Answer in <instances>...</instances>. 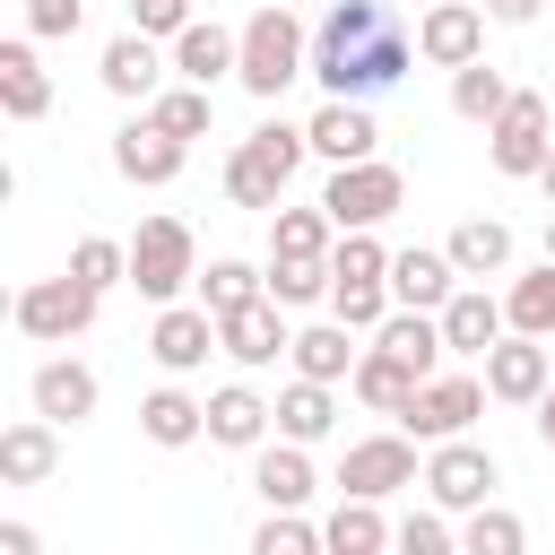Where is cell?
<instances>
[{"label": "cell", "mask_w": 555, "mask_h": 555, "mask_svg": "<svg viewBox=\"0 0 555 555\" xmlns=\"http://www.w3.org/2000/svg\"><path fill=\"white\" fill-rule=\"evenodd\" d=\"M408 61H416V35H408L382 0H330V17H321V35H312V78H321V95L364 104V95L399 87Z\"/></svg>", "instance_id": "6da1fadb"}, {"label": "cell", "mask_w": 555, "mask_h": 555, "mask_svg": "<svg viewBox=\"0 0 555 555\" xmlns=\"http://www.w3.org/2000/svg\"><path fill=\"white\" fill-rule=\"evenodd\" d=\"M260 104H278L295 78H312V35L295 26V9L286 0H269V9H251L243 17V69H234Z\"/></svg>", "instance_id": "7a4b0ae2"}, {"label": "cell", "mask_w": 555, "mask_h": 555, "mask_svg": "<svg viewBox=\"0 0 555 555\" xmlns=\"http://www.w3.org/2000/svg\"><path fill=\"white\" fill-rule=\"evenodd\" d=\"M321 208H330V225H338V234H373L382 217H399V208H408V173H399V165H382V156H364V165H330Z\"/></svg>", "instance_id": "3957f363"}, {"label": "cell", "mask_w": 555, "mask_h": 555, "mask_svg": "<svg viewBox=\"0 0 555 555\" xmlns=\"http://www.w3.org/2000/svg\"><path fill=\"white\" fill-rule=\"evenodd\" d=\"M130 286L147 304H182V286H199V243L182 217H139L130 234Z\"/></svg>", "instance_id": "277c9868"}, {"label": "cell", "mask_w": 555, "mask_h": 555, "mask_svg": "<svg viewBox=\"0 0 555 555\" xmlns=\"http://www.w3.org/2000/svg\"><path fill=\"white\" fill-rule=\"evenodd\" d=\"M486 399H494V390H486V373H434V382H425L390 425H399L408 442H460V434L486 416Z\"/></svg>", "instance_id": "5b68a950"}, {"label": "cell", "mask_w": 555, "mask_h": 555, "mask_svg": "<svg viewBox=\"0 0 555 555\" xmlns=\"http://www.w3.org/2000/svg\"><path fill=\"white\" fill-rule=\"evenodd\" d=\"M486 156H494L503 182H538V173H546V156H555V121H546V95H538V87H512L503 121L486 130Z\"/></svg>", "instance_id": "8992f818"}, {"label": "cell", "mask_w": 555, "mask_h": 555, "mask_svg": "<svg viewBox=\"0 0 555 555\" xmlns=\"http://www.w3.org/2000/svg\"><path fill=\"white\" fill-rule=\"evenodd\" d=\"M95 286H78L69 269L61 278H35V286H17V304H9V321L26 330V338H43V347H69L78 330H95Z\"/></svg>", "instance_id": "52a82bcc"}, {"label": "cell", "mask_w": 555, "mask_h": 555, "mask_svg": "<svg viewBox=\"0 0 555 555\" xmlns=\"http://www.w3.org/2000/svg\"><path fill=\"white\" fill-rule=\"evenodd\" d=\"M494 486H503V468H494V451L486 442H434V460H425V494H434V512H486L494 503Z\"/></svg>", "instance_id": "ba28073f"}, {"label": "cell", "mask_w": 555, "mask_h": 555, "mask_svg": "<svg viewBox=\"0 0 555 555\" xmlns=\"http://www.w3.org/2000/svg\"><path fill=\"white\" fill-rule=\"evenodd\" d=\"M399 486H425V468H416V442L390 425V434H364V442H347V460H338V494H364V503H390Z\"/></svg>", "instance_id": "9c48e42d"}, {"label": "cell", "mask_w": 555, "mask_h": 555, "mask_svg": "<svg viewBox=\"0 0 555 555\" xmlns=\"http://www.w3.org/2000/svg\"><path fill=\"white\" fill-rule=\"evenodd\" d=\"M416 61H434V69L486 61V0H434L416 17Z\"/></svg>", "instance_id": "30bf717a"}, {"label": "cell", "mask_w": 555, "mask_h": 555, "mask_svg": "<svg viewBox=\"0 0 555 555\" xmlns=\"http://www.w3.org/2000/svg\"><path fill=\"white\" fill-rule=\"evenodd\" d=\"M546 382H555V347H546V338L503 330V338L486 347V390H494L503 408H538V399H546Z\"/></svg>", "instance_id": "8fae6325"}, {"label": "cell", "mask_w": 555, "mask_h": 555, "mask_svg": "<svg viewBox=\"0 0 555 555\" xmlns=\"http://www.w3.org/2000/svg\"><path fill=\"white\" fill-rule=\"evenodd\" d=\"M182 165H191V139H173V130H156L147 113L113 130V173H121V182H139V191H165V182H173Z\"/></svg>", "instance_id": "7c38bea8"}, {"label": "cell", "mask_w": 555, "mask_h": 555, "mask_svg": "<svg viewBox=\"0 0 555 555\" xmlns=\"http://www.w3.org/2000/svg\"><path fill=\"white\" fill-rule=\"evenodd\" d=\"M147 356H156L173 382H182V373H199L208 356H225V347H217V312H208V304H156Z\"/></svg>", "instance_id": "4fadbf2b"}, {"label": "cell", "mask_w": 555, "mask_h": 555, "mask_svg": "<svg viewBox=\"0 0 555 555\" xmlns=\"http://www.w3.org/2000/svg\"><path fill=\"white\" fill-rule=\"evenodd\" d=\"M217 347L243 364V373H260V364H278V356H295V330H286V304H243V312H217Z\"/></svg>", "instance_id": "5bb4252c"}, {"label": "cell", "mask_w": 555, "mask_h": 555, "mask_svg": "<svg viewBox=\"0 0 555 555\" xmlns=\"http://www.w3.org/2000/svg\"><path fill=\"white\" fill-rule=\"evenodd\" d=\"M26 399H35V416H52V425H87L95 399H104V382H95V364H78V356H43L35 382H26Z\"/></svg>", "instance_id": "9a60e30c"}, {"label": "cell", "mask_w": 555, "mask_h": 555, "mask_svg": "<svg viewBox=\"0 0 555 555\" xmlns=\"http://www.w3.org/2000/svg\"><path fill=\"white\" fill-rule=\"evenodd\" d=\"M234 69H243V26L191 17V26L173 35V78H191V87H217V78H234Z\"/></svg>", "instance_id": "2e32d148"}, {"label": "cell", "mask_w": 555, "mask_h": 555, "mask_svg": "<svg viewBox=\"0 0 555 555\" xmlns=\"http://www.w3.org/2000/svg\"><path fill=\"white\" fill-rule=\"evenodd\" d=\"M95 78H104V95H121V104H156V95H165V52H156V35H139V26L113 35Z\"/></svg>", "instance_id": "e0dca14e"}, {"label": "cell", "mask_w": 555, "mask_h": 555, "mask_svg": "<svg viewBox=\"0 0 555 555\" xmlns=\"http://www.w3.org/2000/svg\"><path fill=\"white\" fill-rule=\"evenodd\" d=\"M269 434H278V399H260L251 382L208 390V442H225V451H260Z\"/></svg>", "instance_id": "ac0fdd59"}, {"label": "cell", "mask_w": 555, "mask_h": 555, "mask_svg": "<svg viewBox=\"0 0 555 555\" xmlns=\"http://www.w3.org/2000/svg\"><path fill=\"white\" fill-rule=\"evenodd\" d=\"M304 139H312V156H330V165H364V156H382L373 113H364V104H347V95H330V104L304 121Z\"/></svg>", "instance_id": "d6986e66"}, {"label": "cell", "mask_w": 555, "mask_h": 555, "mask_svg": "<svg viewBox=\"0 0 555 555\" xmlns=\"http://www.w3.org/2000/svg\"><path fill=\"white\" fill-rule=\"evenodd\" d=\"M451 295H460L451 251H390V304L399 312H442Z\"/></svg>", "instance_id": "ffe728a7"}, {"label": "cell", "mask_w": 555, "mask_h": 555, "mask_svg": "<svg viewBox=\"0 0 555 555\" xmlns=\"http://www.w3.org/2000/svg\"><path fill=\"white\" fill-rule=\"evenodd\" d=\"M312 460H304V442H260L251 451V494L269 503V512H304L312 503Z\"/></svg>", "instance_id": "44dd1931"}, {"label": "cell", "mask_w": 555, "mask_h": 555, "mask_svg": "<svg viewBox=\"0 0 555 555\" xmlns=\"http://www.w3.org/2000/svg\"><path fill=\"white\" fill-rule=\"evenodd\" d=\"M139 434H147L156 451H191V442L208 434V399H191V390H173V382H165V390H147V399H139Z\"/></svg>", "instance_id": "7402d4cb"}, {"label": "cell", "mask_w": 555, "mask_h": 555, "mask_svg": "<svg viewBox=\"0 0 555 555\" xmlns=\"http://www.w3.org/2000/svg\"><path fill=\"white\" fill-rule=\"evenodd\" d=\"M0 113H9V121H43V113H52V78H43V61H35L26 35L0 43Z\"/></svg>", "instance_id": "603a6c76"}, {"label": "cell", "mask_w": 555, "mask_h": 555, "mask_svg": "<svg viewBox=\"0 0 555 555\" xmlns=\"http://www.w3.org/2000/svg\"><path fill=\"white\" fill-rule=\"evenodd\" d=\"M356 364H364V347H356L347 321H312V330H295V373H304V382H356Z\"/></svg>", "instance_id": "cb8c5ba5"}, {"label": "cell", "mask_w": 555, "mask_h": 555, "mask_svg": "<svg viewBox=\"0 0 555 555\" xmlns=\"http://www.w3.org/2000/svg\"><path fill=\"white\" fill-rule=\"evenodd\" d=\"M52 468H61V425L52 416H26V425L0 434V477L9 486H43Z\"/></svg>", "instance_id": "d4e9b609"}, {"label": "cell", "mask_w": 555, "mask_h": 555, "mask_svg": "<svg viewBox=\"0 0 555 555\" xmlns=\"http://www.w3.org/2000/svg\"><path fill=\"white\" fill-rule=\"evenodd\" d=\"M338 251V225H330V208L312 199V208H269V260H330Z\"/></svg>", "instance_id": "484cf974"}, {"label": "cell", "mask_w": 555, "mask_h": 555, "mask_svg": "<svg viewBox=\"0 0 555 555\" xmlns=\"http://www.w3.org/2000/svg\"><path fill=\"white\" fill-rule=\"evenodd\" d=\"M442 251H451L460 278H503V269H512V225H503V217H460Z\"/></svg>", "instance_id": "4316f807"}, {"label": "cell", "mask_w": 555, "mask_h": 555, "mask_svg": "<svg viewBox=\"0 0 555 555\" xmlns=\"http://www.w3.org/2000/svg\"><path fill=\"white\" fill-rule=\"evenodd\" d=\"M503 330H512V321H503V304H494L486 286H460V295L442 304V338H451V356H486Z\"/></svg>", "instance_id": "83f0119b"}, {"label": "cell", "mask_w": 555, "mask_h": 555, "mask_svg": "<svg viewBox=\"0 0 555 555\" xmlns=\"http://www.w3.org/2000/svg\"><path fill=\"white\" fill-rule=\"evenodd\" d=\"M373 347H390L399 364H416L425 382L442 373V356H451V338H442V312H390L382 330H373Z\"/></svg>", "instance_id": "f1b7e54d"}, {"label": "cell", "mask_w": 555, "mask_h": 555, "mask_svg": "<svg viewBox=\"0 0 555 555\" xmlns=\"http://www.w3.org/2000/svg\"><path fill=\"white\" fill-rule=\"evenodd\" d=\"M330 390H338V382H304V373H295V382L278 390V442H304V451H312V442L338 425V399H330Z\"/></svg>", "instance_id": "f546056e"}, {"label": "cell", "mask_w": 555, "mask_h": 555, "mask_svg": "<svg viewBox=\"0 0 555 555\" xmlns=\"http://www.w3.org/2000/svg\"><path fill=\"white\" fill-rule=\"evenodd\" d=\"M390 520H382V503H364V494H338V512L321 520V546L330 555H390Z\"/></svg>", "instance_id": "4dcf8cb0"}, {"label": "cell", "mask_w": 555, "mask_h": 555, "mask_svg": "<svg viewBox=\"0 0 555 555\" xmlns=\"http://www.w3.org/2000/svg\"><path fill=\"white\" fill-rule=\"evenodd\" d=\"M347 390H356L364 408H382V416H399V408H408V399L425 390V373H416V364H399L390 347H364V364H356V382H347Z\"/></svg>", "instance_id": "1f68e13d"}, {"label": "cell", "mask_w": 555, "mask_h": 555, "mask_svg": "<svg viewBox=\"0 0 555 555\" xmlns=\"http://www.w3.org/2000/svg\"><path fill=\"white\" fill-rule=\"evenodd\" d=\"M503 321H512L520 338H555V260L512 269V286H503Z\"/></svg>", "instance_id": "d6a6232c"}, {"label": "cell", "mask_w": 555, "mask_h": 555, "mask_svg": "<svg viewBox=\"0 0 555 555\" xmlns=\"http://www.w3.org/2000/svg\"><path fill=\"white\" fill-rule=\"evenodd\" d=\"M503 104H512V78L494 69V61H468V69H451V113L460 121H503Z\"/></svg>", "instance_id": "836d02e7"}, {"label": "cell", "mask_w": 555, "mask_h": 555, "mask_svg": "<svg viewBox=\"0 0 555 555\" xmlns=\"http://www.w3.org/2000/svg\"><path fill=\"white\" fill-rule=\"evenodd\" d=\"M269 295V269H251V260H208L199 269V304L208 312H243V304H260Z\"/></svg>", "instance_id": "e575fe53"}, {"label": "cell", "mask_w": 555, "mask_h": 555, "mask_svg": "<svg viewBox=\"0 0 555 555\" xmlns=\"http://www.w3.org/2000/svg\"><path fill=\"white\" fill-rule=\"evenodd\" d=\"M460 555H529V520H520L512 503H486V512H468Z\"/></svg>", "instance_id": "d590c367"}, {"label": "cell", "mask_w": 555, "mask_h": 555, "mask_svg": "<svg viewBox=\"0 0 555 555\" xmlns=\"http://www.w3.org/2000/svg\"><path fill=\"white\" fill-rule=\"evenodd\" d=\"M225 199H234V208H286V173L260 165L251 147H234V156H225Z\"/></svg>", "instance_id": "8d00e7d4"}, {"label": "cell", "mask_w": 555, "mask_h": 555, "mask_svg": "<svg viewBox=\"0 0 555 555\" xmlns=\"http://www.w3.org/2000/svg\"><path fill=\"white\" fill-rule=\"evenodd\" d=\"M147 121H156V130H173V139H208L217 104H208V87H191V78H182V87H165V95L147 104Z\"/></svg>", "instance_id": "74e56055"}, {"label": "cell", "mask_w": 555, "mask_h": 555, "mask_svg": "<svg viewBox=\"0 0 555 555\" xmlns=\"http://www.w3.org/2000/svg\"><path fill=\"white\" fill-rule=\"evenodd\" d=\"M69 278L78 286H130V243H113V234H87V243H69Z\"/></svg>", "instance_id": "f35d334b"}, {"label": "cell", "mask_w": 555, "mask_h": 555, "mask_svg": "<svg viewBox=\"0 0 555 555\" xmlns=\"http://www.w3.org/2000/svg\"><path fill=\"white\" fill-rule=\"evenodd\" d=\"M330 286H390V251L373 234H338L330 251Z\"/></svg>", "instance_id": "ab89813d"}, {"label": "cell", "mask_w": 555, "mask_h": 555, "mask_svg": "<svg viewBox=\"0 0 555 555\" xmlns=\"http://www.w3.org/2000/svg\"><path fill=\"white\" fill-rule=\"evenodd\" d=\"M269 304H330V260H269Z\"/></svg>", "instance_id": "60d3db41"}, {"label": "cell", "mask_w": 555, "mask_h": 555, "mask_svg": "<svg viewBox=\"0 0 555 555\" xmlns=\"http://www.w3.org/2000/svg\"><path fill=\"white\" fill-rule=\"evenodd\" d=\"M251 555H330V546H321V529H312L304 512H269V520L251 529Z\"/></svg>", "instance_id": "b9f144b4"}, {"label": "cell", "mask_w": 555, "mask_h": 555, "mask_svg": "<svg viewBox=\"0 0 555 555\" xmlns=\"http://www.w3.org/2000/svg\"><path fill=\"white\" fill-rule=\"evenodd\" d=\"M390 312H399L390 286H330V321H347V330H364V338H373Z\"/></svg>", "instance_id": "7bdbcfd3"}, {"label": "cell", "mask_w": 555, "mask_h": 555, "mask_svg": "<svg viewBox=\"0 0 555 555\" xmlns=\"http://www.w3.org/2000/svg\"><path fill=\"white\" fill-rule=\"evenodd\" d=\"M243 147H251V156H260V165H278V173H286V182H295V165H304V156H312V139H304V130H295V121H260V130H251V139H243Z\"/></svg>", "instance_id": "ee69618b"}, {"label": "cell", "mask_w": 555, "mask_h": 555, "mask_svg": "<svg viewBox=\"0 0 555 555\" xmlns=\"http://www.w3.org/2000/svg\"><path fill=\"white\" fill-rule=\"evenodd\" d=\"M390 555H460V538H451V520H442V512H408V520H399V538H390Z\"/></svg>", "instance_id": "f6af8a7d"}, {"label": "cell", "mask_w": 555, "mask_h": 555, "mask_svg": "<svg viewBox=\"0 0 555 555\" xmlns=\"http://www.w3.org/2000/svg\"><path fill=\"white\" fill-rule=\"evenodd\" d=\"M78 17H87V0H26V35H43V43L78 35Z\"/></svg>", "instance_id": "bcb514c9"}, {"label": "cell", "mask_w": 555, "mask_h": 555, "mask_svg": "<svg viewBox=\"0 0 555 555\" xmlns=\"http://www.w3.org/2000/svg\"><path fill=\"white\" fill-rule=\"evenodd\" d=\"M130 26H139V35H165V43H173V35L191 26V0H130Z\"/></svg>", "instance_id": "7dc6e473"}, {"label": "cell", "mask_w": 555, "mask_h": 555, "mask_svg": "<svg viewBox=\"0 0 555 555\" xmlns=\"http://www.w3.org/2000/svg\"><path fill=\"white\" fill-rule=\"evenodd\" d=\"M0 555H43V538L26 520H0Z\"/></svg>", "instance_id": "c3c4849f"}, {"label": "cell", "mask_w": 555, "mask_h": 555, "mask_svg": "<svg viewBox=\"0 0 555 555\" xmlns=\"http://www.w3.org/2000/svg\"><path fill=\"white\" fill-rule=\"evenodd\" d=\"M538 9H546V0H486V17H494V26H529Z\"/></svg>", "instance_id": "681fc988"}, {"label": "cell", "mask_w": 555, "mask_h": 555, "mask_svg": "<svg viewBox=\"0 0 555 555\" xmlns=\"http://www.w3.org/2000/svg\"><path fill=\"white\" fill-rule=\"evenodd\" d=\"M538 442H546V451H555V390H546V399H538Z\"/></svg>", "instance_id": "f907efd6"}, {"label": "cell", "mask_w": 555, "mask_h": 555, "mask_svg": "<svg viewBox=\"0 0 555 555\" xmlns=\"http://www.w3.org/2000/svg\"><path fill=\"white\" fill-rule=\"evenodd\" d=\"M538 191H546V208H555V156H546V173H538Z\"/></svg>", "instance_id": "816d5d0a"}, {"label": "cell", "mask_w": 555, "mask_h": 555, "mask_svg": "<svg viewBox=\"0 0 555 555\" xmlns=\"http://www.w3.org/2000/svg\"><path fill=\"white\" fill-rule=\"evenodd\" d=\"M546 260H555V217H546Z\"/></svg>", "instance_id": "f5cc1de1"}, {"label": "cell", "mask_w": 555, "mask_h": 555, "mask_svg": "<svg viewBox=\"0 0 555 555\" xmlns=\"http://www.w3.org/2000/svg\"><path fill=\"white\" fill-rule=\"evenodd\" d=\"M286 9H295V0H286Z\"/></svg>", "instance_id": "db71d44e"}, {"label": "cell", "mask_w": 555, "mask_h": 555, "mask_svg": "<svg viewBox=\"0 0 555 555\" xmlns=\"http://www.w3.org/2000/svg\"><path fill=\"white\" fill-rule=\"evenodd\" d=\"M546 390H555V382H546Z\"/></svg>", "instance_id": "11a10c76"}]
</instances>
